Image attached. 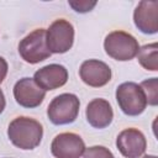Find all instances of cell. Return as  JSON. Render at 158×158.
Returning <instances> with one entry per match:
<instances>
[{
	"instance_id": "cell-10",
	"label": "cell",
	"mask_w": 158,
	"mask_h": 158,
	"mask_svg": "<svg viewBox=\"0 0 158 158\" xmlns=\"http://www.w3.org/2000/svg\"><path fill=\"white\" fill-rule=\"evenodd\" d=\"M79 74L81 80L93 88H101L106 85L111 79L110 67L99 59L84 60L80 65Z\"/></svg>"
},
{
	"instance_id": "cell-16",
	"label": "cell",
	"mask_w": 158,
	"mask_h": 158,
	"mask_svg": "<svg viewBox=\"0 0 158 158\" xmlns=\"http://www.w3.org/2000/svg\"><path fill=\"white\" fill-rule=\"evenodd\" d=\"M83 156L84 158H115L111 151H109L104 146H93L85 148Z\"/></svg>"
},
{
	"instance_id": "cell-15",
	"label": "cell",
	"mask_w": 158,
	"mask_h": 158,
	"mask_svg": "<svg viewBox=\"0 0 158 158\" xmlns=\"http://www.w3.org/2000/svg\"><path fill=\"white\" fill-rule=\"evenodd\" d=\"M141 89L144 93L147 104L156 106L158 102V89H157V78H151L147 80H143L139 84Z\"/></svg>"
},
{
	"instance_id": "cell-8",
	"label": "cell",
	"mask_w": 158,
	"mask_h": 158,
	"mask_svg": "<svg viewBox=\"0 0 158 158\" xmlns=\"http://www.w3.org/2000/svg\"><path fill=\"white\" fill-rule=\"evenodd\" d=\"M46 91L40 88L33 78H22L14 86V98L20 106L33 109L42 104Z\"/></svg>"
},
{
	"instance_id": "cell-9",
	"label": "cell",
	"mask_w": 158,
	"mask_h": 158,
	"mask_svg": "<svg viewBox=\"0 0 158 158\" xmlns=\"http://www.w3.org/2000/svg\"><path fill=\"white\" fill-rule=\"evenodd\" d=\"M116 147L126 158H139L147 147L144 135L137 128H125L116 138Z\"/></svg>"
},
{
	"instance_id": "cell-3",
	"label": "cell",
	"mask_w": 158,
	"mask_h": 158,
	"mask_svg": "<svg viewBox=\"0 0 158 158\" xmlns=\"http://www.w3.org/2000/svg\"><path fill=\"white\" fill-rule=\"evenodd\" d=\"M79 99L77 95L64 93L56 96L47 107V116L54 125H68L75 121L79 114Z\"/></svg>"
},
{
	"instance_id": "cell-18",
	"label": "cell",
	"mask_w": 158,
	"mask_h": 158,
	"mask_svg": "<svg viewBox=\"0 0 158 158\" xmlns=\"http://www.w3.org/2000/svg\"><path fill=\"white\" fill-rule=\"evenodd\" d=\"M6 74H7V62L2 57H0V84L5 79Z\"/></svg>"
},
{
	"instance_id": "cell-20",
	"label": "cell",
	"mask_w": 158,
	"mask_h": 158,
	"mask_svg": "<svg viewBox=\"0 0 158 158\" xmlns=\"http://www.w3.org/2000/svg\"><path fill=\"white\" fill-rule=\"evenodd\" d=\"M143 158H157V157L152 156V154H146V156H143Z\"/></svg>"
},
{
	"instance_id": "cell-17",
	"label": "cell",
	"mask_w": 158,
	"mask_h": 158,
	"mask_svg": "<svg viewBox=\"0 0 158 158\" xmlns=\"http://www.w3.org/2000/svg\"><path fill=\"white\" fill-rule=\"evenodd\" d=\"M96 5V1H69V6H72L77 12H88Z\"/></svg>"
},
{
	"instance_id": "cell-7",
	"label": "cell",
	"mask_w": 158,
	"mask_h": 158,
	"mask_svg": "<svg viewBox=\"0 0 158 158\" xmlns=\"http://www.w3.org/2000/svg\"><path fill=\"white\" fill-rule=\"evenodd\" d=\"M84 151L83 138L74 132L59 133L51 143V152L56 158H80Z\"/></svg>"
},
{
	"instance_id": "cell-13",
	"label": "cell",
	"mask_w": 158,
	"mask_h": 158,
	"mask_svg": "<svg viewBox=\"0 0 158 158\" xmlns=\"http://www.w3.org/2000/svg\"><path fill=\"white\" fill-rule=\"evenodd\" d=\"M86 121L95 128H105L107 127L114 118V111L110 102L105 99L98 98L93 99L85 110Z\"/></svg>"
},
{
	"instance_id": "cell-4",
	"label": "cell",
	"mask_w": 158,
	"mask_h": 158,
	"mask_svg": "<svg viewBox=\"0 0 158 158\" xmlns=\"http://www.w3.org/2000/svg\"><path fill=\"white\" fill-rule=\"evenodd\" d=\"M116 101L127 116L141 115L146 106L147 100L141 86L133 81H126L117 86L116 89Z\"/></svg>"
},
{
	"instance_id": "cell-2",
	"label": "cell",
	"mask_w": 158,
	"mask_h": 158,
	"mask_svg": "<svg viewBox=\"0 0 158 158\" xmlns=\"http://www.w3.org/2000/svg\"><path fill=\"white\" fill-rule=\"evenodd\" d=\"M104 48L109 57L121 62L133 59L139 51L137 40L125 31L110 32L105 37Z\"/></svg>"
},
{
	"instance_id": "cell-1",
	"label": "cell",
	"mask_w": 158,
	"mask_h": 158,
	"mask_svg": "<svg viewBox=\"0 0 158 158\" xmlns=\"http://www.w3.org/2000/svg\"><path fill=\"white\" fill-rule=\"evenodd\" d=\"M7 136L14 146L20 149H33L42 139L43 127L42 125L31 117L19 116L14 118L7 128Z\"/></svg>"
},
{
	"instance_id": "cell-6",
	"label": "cell",
	"mask_w": 158,
	"mask_h": 158,
	"mask_svg": "<svg viewBox=\"0 0 158 158\" xmlns=\"http://www.w3.org/2000/svg\"><path fill=\"white\" fill-rule=\"evenodd\" d=\"M46 40L51 53H65L73 46L74 27L69 21L58 19L46 31Z\"/></svg>"
},
{
	"instance_id": "cell-19",
	"label": "cell",
	"mask_w": 158,
	"mask_h": 158,
	"mask_svg": "<svg viewBox=\"0 0 158 158\" xmlns=\"http://www.w3.org/2000/svg\"><path fill=\"white\" fill-rule=\"evenodd\" d=\"M5 105H6V101H5V96H4V93H2V90L0 89V114L4 111V109H5Z\"/></svg>"
},
{
	"instance_id": "cell-5",
	"label": "cell",
	"mask_w": 158,
	"mask_h": 158,
	"mask_svg": "<svg viewBox=\"0 0 158 158\" xmlns=\"http://www.w3.org/2000/svg\"><path fill=\"white\" fill-rule=\"evenodd\" d=\"M19 53L22 59L30 64L40 63L51 57L52 53L47 47L46 30L37 28L23 37L19 43Z\"/></svg>"
},
{
	"instance_id": "cell-11",
	"label": "cell",
	"mask_w": 158,
	"mask_h": 158,
	"mask_svg": "<svg viewBox=\"0 0 158 158\" xmlns=\"http://www.w3.org/2000/svg\"><path fill=\"white\" fill-rule=\"evenodd\" d=\"M133 21L136 27L147 35L158 32V1H141L135 12Z\"/></svg>"
},
{
	"instance_id": "cell-12",
	"label": "cell",
	"mask_w": 158,
	"mask_h": 158,
	"mask_svg": "<svg viewBox=\"0 0 158 158\" xmlns=\"http://www.w3.org/2000/svg\"><path fill=\"white\" fill-rule=\"evenodd\" d=\"M33 80L36 84L46 90H54L63 86L68 80V70L64 65L60 64H48L38 69L35 75Z\"/></svg>"
},
{
	"instance_id": "cell-14",
	"label": "cell",
	"mask_w": 158,
	"mask_h": 158,
	"mask_svg": "<svg viewBox=\"0 0 158 158\" xmlns=\"http://www.w3.org/2000/svg\"><path fill=\"white\" fill-rule=\"evenodd\" d=\"M138 62L139 64L151 72L158 70V44L157 42H153L151 44H144L142 48H139L138 53Z\"/></svg>"
}]
</instances>
